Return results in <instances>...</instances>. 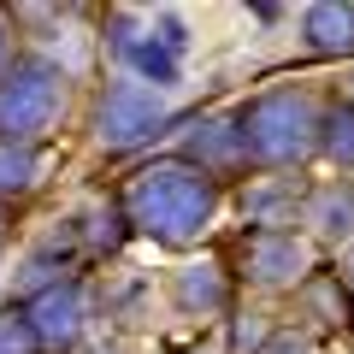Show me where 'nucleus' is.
<instances>
[{"label":"nucleus","mask_w":354,"mask_h":354,"mask_svg":"<svg viewBox=\"0 0 354 354\" xmlns=\"http://www.w3.org/2000/svg\"><path fill=\"white\" fill-rule=\"evenodd\" d=\"M242 160H248V148H242L236 118H201L195 136H189V153H183V165H195V171H207V177L230 171V165H242Z\"/></svg>","instance_id":"9"},{"label":"nucleus","mask_w":354,"mask_h":354,"mask_svg":"<svg viewBox=\"0 0 354 354\" xmlns=\"http://www.w3.org/2000/svg\"><path fill=\"white\" fill-rule=\"evenodd\" d=\"M0 354H41L24 325V307H0Z\"/></svg>","instance_id":"16"},{"label":"nucleus","mask_w":354,"mask_h":354,"mask_svg":"<svg viewBox=\"0 0 354 354\" xmlns=\"http://www.w3.org/2000/svg\"><path fill=\"white\" fill-rule=\"evenodd\" d=\"M260 354H313V342L295 337V330H278V337H266V348H260Z\"/></svg>","instance_id":"17"},{"label":"nucleus","mask_w":354,"mask_h":354,"mask_svg":"<svg viewBox=\"0 0 354 354\" xmlns=\"http://www.w3.org/2000/svg\"><path fill=\"white\" fill-rule=\"evenodd\" d=\"M319 118L325 113H319V101L307 95V88H266L236 124H242L248 160L283 171V165H301L307 153L319 148Z\"/></svg>","instance_id":"2"},{"label":"nucleus","mask_w":354,"mask_h":354,"mask_svg":"<svg viewBox=\"0 0 354 354\" xmlns=\"http://www.w3.org/2000/svg\"><path fill=\"white\" fill-rule=\"evenodd\" d=\"M88 225H83V242H88V248H95V254H113L118 248V242H124V213H118V207L113 201H95V207H88Z\"/></svg>","instance_id":"15"},{"label":"nucleus","mask_w":354,"mask_h":354,"mask_svg":"<svg viewBox=\"0 0 354 354\" xmlns=\"http://www.w3.org/2000/svg\"><path fill=\"white\" fill-rule=\"evenodd\" d=\"M113 53L130 65V77L148 88H171L177 77H183V59H189V24L177 12H142V6H124V12H113Z\"/></svg>","instance_id":"3"},{"label":"nucleus","mask_w":354,"mask_h":354,"mask_svg":"<svg viewBox=\"0 0 354 354\" xmlns=\"http://www.w3.org/2000/svg\"><path fill=\"white\" fill-rule=\"evenodd\" d=\"M41 177V153L24 142H0V195H24Z\"/></svg>","instance_id":"13"},{"label":"nucleus","mask_w":354,"mask_h":354,"mask_svg":"<svg viewBox=\"0 0 354 354\" xmlns=\"http://www.w3.org/2000/svg\"><path fill=\"white\" fill-rule=\"evenodd\" d=\"M59 106H65V71L53 59L30 53V59H18V65L0 71V142L36 148L53 130Z\"/></svg>","instance_id":"4"},{"label":"nucleus","mask_w":354,"mask_h":354,"mask_svg":"<svg viewBox=\"0 0 354 354\" xmlns=\"http://www.w3.org/2000/svg\"><path fill=\"white\" fill-rule=\"evenodd\" d=\"M301 201H307V189L295 177H254L248 195H242V213H248L254 230H283V225H295Z\"/></svg>","instance_id":"8"},{"label":"nucleus","mask_w":354,"mask_h":354,"mask_svg":"<svg viewBox=\"0 0 354 354\" xmlns=\"http://www.w3.org/2000/svg\"><path fill=\"white\" fill-rule=\"evenodd\" d=\"M118 213L153 242H195L218 213V177L195 171L183 160H153L130 177Z\"/></svg>","instance_id":"1"},{"label":"nucleus","mask_w":354,"mask_h":354,"mask_svg":"<svg viewBox=\"0 0 354 354\" xmlns=\"http://www.w3.org/2000/svg\"><path fill=\"white\" fill-rule=\"evenodd\" d=\"M171 130V101H165L160 88L136 83V77H118V83L101 88V101H95V142L113 153H130L142 142L165 136Z\"/></svg>","instance_id":"5"},{"label":"nucleus","mask_w":354,"mask_h":354,"mask_svg":"<svg viewBox=\"0 0 354 354\" xmlns=\"http://www.w3.org/2000/svg\"><path fill=\"white\" fill-rule=\"evenodd\" d=\"M319 148H325L337 165H354V101L330 106V113L319 118Z\"/></svg>","instance_id":"14"},{"label":"nucleus","mask_w":354,"mask_h":354,"mask_svg":"<svg viewBox=\"0 0 354 354\" xmlns=\"http://www.w3.org/2000/svg\"><path fill=\"white\" fill-rule=\"evenodd\" d=\"M307 266H313V254L295 230H254L248 236V278L260 290H290L307 278Z\"/></svg>","instance_id":"7"},{"label":"nucleus","mask_w":354,"mask_h":354,"mask_svg":"<svg viewBox=\"0 0 354 354\" xmlns=\"http://www.w3.org/2000/svg\"><path fill=\"white\" fill-rule=\"evenodd\" d=\"M24 325H30V337H36L41 354L77 348L83 330H88V295H83V283L65 278V283H53V290L30 295V301H24Z\"/></svg>","instance_id":"6"},{"label":"nucleus","mask_w":354,"mask_h":354,"mask_svg":"<svg viewBox=\"0 0 354 354\" xmlns=\"http://www.w3.org/2000/svg\"><path fill=\"white\" fill-rule=\"evenodd\" d=\"M88 354H130V348H124V342L113 337V342H95V348H88Z\"/></svg>","instance_id":"18"},{"label":"nucleus","mask_w":354,"mask_h":354,"mask_svg":"<svg viewBox=\"0 0 354 354\" xmlns=\"http://www.w3.org/2000/svg\"><path fill=\"white\" fill-rule=\"evenodd\" d=\"M342 278L354 283V242H348V254H342Z\"/></svg>","instance_id":"19"},{"label":"nucleus","mask_w":354,"mask_h":354,"mask_svg":"<svg viewBox=\"0 0 354 354\" xmlns=\"http://www.w3.org/2000/svg\"><path fill=\"white\" fill-rule=\"evenodd\" d=\"M301 36L313 53H354V6H337V0H319L301 12Z\"/></svg>","instance_id":"11"},{"label":"nucleus","mask_w":354,"mask_h":354,"mask_svg":"<svg viewBox=\"0 0 354 354\" xmlns=\"http://www.w3.org/2000/svg\"><path fill=\"white\" fill-rule=\"evenodd\" d=\"M171 295H177V307H183V313H201V319L225 313V301H230V290H225V278H218L213 260L183 266V272H177V283H171Z\"/></svg>","instance_id":"12"},{"label":"nucleus","mask_w":354,"mask_h":354,"mask_svg":"<svg viewBox=\"0 0 354 354\" xmlns=\"http://www.w3.org/2000/svg\"><path fill=\"white\" fill-rule=\"evenodd\" d=\"M0 71H6V24H0Z\"/></svg>","instance_id":"20"},{"label":"nucleus","mask_w":354,"mask_h":354,"mask_svg":"<svg viewBox=\"0 0 354 354\" xmlns=\"http://www.w3.org/2000/svg\"><path fill=\"white\" fill-rule=\"evenodd\" d=\"M301 225H313L319 236H330V242L354 236V183L330 177V183L307 189V201H301Z\"/></svg>","instance_id":"10"}]
</instances>
